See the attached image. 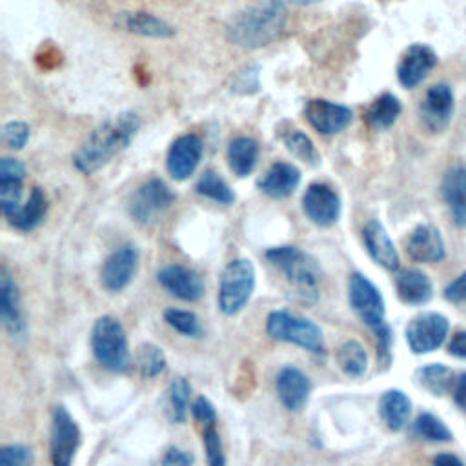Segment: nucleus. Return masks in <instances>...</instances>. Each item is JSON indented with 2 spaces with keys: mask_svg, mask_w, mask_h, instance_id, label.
<instances>
[{
  "mask_svg": "<svg viewBox=\"0 0 466 466\" xmlns=\"http://www.w3.org/2000/svg\"><path fill=\"white\" fill-rule=\"evenodd\" d=\"M140 129V116L135 111H122L98 124L73 153V166L91 175L131 146Z\"/></svg>",
  "mask_w": 466,
  "mask_h": 466,
  "instance_id": "f257e3e1",
  "label": "nucleus"
},
{
  "mask_svg": "<svg viewBox=\"0 0 466 466\" xmlns=\"http://www.w3.org/2000/svg\"><path fill=\"white\" fill-rule=\"evenodd\" d=\"M286 20L288 11L282 0H255L229 18L226 38L237 47L258 49L282 33Z\"/></svg>",
  "mask_w": 466,
  "mask_h": 466,
  "instance_id": "f03ea898",
  "label": "nucleus"
},
{
  "mask_svg": "<svg viewBox=\"0 0 466 466\" xmlns=\"http://www.w3.org/2000/svg\"><path fill=\"white\" fill-rule=\"evenodd\" d=\"M266 258L282 271L300 300H317V268L302 249L297 246H277L266 251Z\"/></svg>",
  "mask_w": 466,
  "mask_h": 466,
  "instance_id": "7ed1b4c3",
  "label": "nucleus"
},
{
  "mask_svg": "<svg viewBox=\"0 0 466 466\" xmlns=\"http://www.w3.org/2000/svg\"><path fill=\"white\" fill-rule=\"evenodd\" d=\"M91 348L96 360L111 371H124L129 364L127 337L115 317L104 315L96 319L91 333Z\"/></svg>",
  "mask_w": 466,
  "mask_h": 466,
  "instance_id": "20e7f679",
  "label": "nucleus"
},
{
  "mask_svg": "<svg viewBox=\"0 0 466 466\" xmlns=\"http://www.w3.org/2000/svg\"><path fill=\"white\" fill-rule=\"evenodd\" d=\"M255 288V266L249 258H233L220 273L218 306L226 315L238 313Z\"/></svg>",
  "mask_w": 466,
  "mask_h": 466,
  "instance_id": "39448f33",
  "label": "nucleus"
},
{
  "mask_svg": "<svg viewBox=\"0 0 466 466\" xmlns=\"http://www.w3.org/2000/svg\"><path fill=\"white\" fill-rule=\"evenodd\" d=\"M266 331L277 340L297 344L308 351L317 353L324 348L320 328L313 320L291 311H271L266 320Z\"/></svg>",
  "mask_w": 466,
  "mask_h": 466,
  "instance_id": "423d86ee",
  "label": "nucleus"
},
{
  "mask_svg": "<svg viewBox=\"0 0 466 466\" xmlns=\"http://www.w3.org/2000/svg\"><path fill=\"white\" fill-rule=\"evenodd\" d=\"M175 200L167 184L160 178H149L140 184L129 198V213L140 224L157 220Z\"/></svg>",
  "mask_w": 466,
  "mask_h": 466,
  "instance_id": "0eeeda50",
  "label": "nucleus"
},
{
  "mask_svg": "<svg viewBox=\"0 0 466 466\" xmlns=\"http://www.w3.org/2000/svg\"><path fill=\"white\" fill-rule=\"evenodd\" d=\"M450 320L437 311H426L413 317L406 328V342L417 355H424L441 348L446 340Z\"/></svg>",
  "mask_w": 466,
  "mask_h": 466,
  "instance_id": "6e6552de",
  "label": "nucleus"
},
{
  "mask_svg": "<svg viewBox=\"0 0 466 466\" xmlns=\"http://www.w3.org/2000/svg\"><path fill=\"white\" fill-rule=\"evenodd\" d=\"M350 304L355 309V313L360 317V320L370 326L371 329H377L384 326V299L377 286L362 273H353L350 277Z\"/></svg>",
  "mask_w": 466,
  "mask_h": 466,
  "instance_id": "1a4fd4ad",
  "label": "nucleus"
},
{
  "mask_svg": "<svg viewBox=\"0 0 466 466\" xmlns=\"http://www.w3.org/2000/svg\"><path fill=\"white\" fill-rule=\"evenodd\" d=\"M453 107L455 98L448 84L437 82L430 86L419 106V116L424 129L430 133H442L451 122Z\"/></svg>",
  "mask_w": 466,
  "mask_h": 466,
  "instance_id": "9d476101",
  "label": "nucleus"
},
{
  "mask_svg": "<svg viewBox=\"0 0 466 466\" xmlns=\"http://www.w3.org/2000/svg\"><path fill=\"white\" fill-rule=\"evenodd\" d=\"M80 444V430L64 406H56L51 420V462L53 466H71Z\"/></svg>",
  "mask_w": 466,
  "mask_h": 466,
  "instance_id": "9b49d317",
  "label": "nucleus"
},
{
  "mask_svg": "<svg viewBox=\"0 0 466 466\" xmlns=\"http://www.w3.org/2000/svg\"><path fill=\"white\" fill-rule=\"evenodd\" d=\"M302 211L313 224L331 226L340 217V197L331 186L313 182L302 195Z\"/></svg>",
  "mask_w": 466,
  "mask_h": 466,
  "instance_id": "f8f14e48",
  "label": "nucleus"
},
{
  "mask_svg": "<svg viewBox=\"0 0 466 466\" xmlns=\"http://www.w3.org/2000/svg\"><path fill=\"white\" fill-rule=\"evenodd\" d=\"M304 115L309 126L320 135H337L344 131L353 118L348 106L326 98H311L304 106Z\"/></svg>",
  "mask_w": 466,
  "mask_h": 466,
  "instance_id": "ddd939ff",
  "label": "nucleus"
},
{
  "mask_svg": "<svg viewBox=\"0 0 466 466\" xmlns=\"http://www.w3.org/2000/svg\"><path fill=\"white\" fill-rule=\"evenodd\" d=\"M439 56L428 44H411L404 49L399 66L397 80L402 87L413 89L426 80L430 71L437 66Z\"/></svg>",
  "mask_w": 466,
  "mask_h": 466,
  "instance_id": "4468645a",
  "label": "nucleus"
},
{
  "mask_svg": "<svg viewBox=\"0 0 466 466\" xmlns=\"http://www.w3.org/2000/svg\"><path fill=\"white\" fill-rule=\"evenodd\" d=\"M138 266V253L135 246L124 244L111 251L102 264L100 280L102 286L109 291L124 289L135 277Z\"/></svg>",
  "mask_w": 466,
  "mask_h": 466,
  "instance_id": "2eb2a0df",
  "label": "nucleus"
},
{
  "mask_svg": "<svg viewBox=\"0 0 466 466\" xmlns=\"http://www.w3.org/2000/svg\"><path fill=\"white\" fill-rule=\"evenodd\" d=\"M200 158H202V140L193 133L180 135L178 138L173 140L167 151V157H166L167 173L175 180H186L195 173Z\"/></svg>",
  "mask_w": 466,
  "mask_h": 466,
  "instance_id": "dca6fc26",
  "label": "nucleus"
},
{
  "mask_svg": "<svg viewBox=\"0 0 466 466\" xmlns=\"http://www.w3.org/2000/svg\"><path fill=\"white\" fill-rule=\"evenodd\" d=\"M25 167L18 158L2 157L0 160V209L5 218H11L22 206Z\"/></svg>",
  "mask_w": 466,
  "mask_h": 466,
  "instance_id": "f3484780",
  "label": "nucleus"
},
{
  "mask_svg": "<svg viewBox=\"0 0 466 466\" xmlns=\"http://www.w3.org/2000/svg\"><path fill=\"white\" fill-rule=\"evenodd\" d=\"M157 279L164 289L182 300H198L204 293V282L198 273L180 264L164 266L158 269Z\"/></svg>",
  "mask_w": 466,
  "mask_h": 466,
  "instance_id": "a211bd4d",
  "label": "nucleus"
},
{
  "mask_svg": "<svg viewBox=\"0 0 466 466\" xmlns=\"http://www.w3.org/2000/svg\"><path fill=\"white\" fill-rule=\"evenodd\" d=\"M406 253L413 262H439L444 258V240L441 231L431 224H419L406 240Z\"/></svg>",
  "mask_w": 466,
  "mask_h": 466,
  "instance_id": "6ab92c4d",
  "label": "nucleus"
},
{
  "mask_svg": "<svg viewBox=\"0 0 466 466\" xmlns=\"http://www.w3.org/2000/svg\"><path fill=\"white\" fill-rule=\"evenodd\" d=\"M362 238H364V246L370 253V257L382 266L384 269H399V253L397 248L393 244V240L390 238L386 228L379 222V220H370L364 229H362Z\"/></svg>",
  "mask_w": 466,
  "mask_h": 466,
  "instance_id": "aec40b11",
  "label": "nucleus"
},
{
  "mask_svg": "<svg viewBox=\"0 0 466 466\" xmlns=\"http://www.w3.org/2000/svg\"><path fill=\"white\" fill-rule=\"evenodd\" d=\"M442 200L450 209L453 222L466 228V167L451 166L441 182Z\"/></svg>",
  "mask_w": 466,
  "mask_h": 466,
  "instance_id": "412c9836",
  "label": "nucleus"
},
{
  "mask_svg": "<svg viewBox=\"0 0 466 466\" xmlns=\"http://www.w3.org/2000/svg\"><path fill=\"white\" fill-rule=\"evenodd\" d=\"M300 184V171L289 162H273L260 177L258 187L271 198L289 197Z\"/></svg>",
  "mask_w": 466,
  "mask_h": 466,
  "instance_id": "4be33fe9",
  "label": "nucleus"
},
{
  "mask_svg": "<svg viewBox=\"0 0 466 466\" xmlns=\"http://www.w3.org/2000/svg\"><path fill=\"white\" fill-rule=\"evenodd\" d=\"M309 379L295 366H286L277 375V393L288 410H300L309 397Z\"/></svg>",
  "mask_w": 466,
  "mask_h": 466,
  "instance_id": "5701e85b",
  "label": "nucleus"
},
{
  "mask_svg": "<svg viewBox=\"0 0 466 466\" xmlns=\"http://www.w3.org/2000/svg\"><path fill=\"white\" fill-rule=\"evenodd\" d=\"M397 295L404 304L420 306L433 297V286L430 277L415 268H404L395 277Z\"/></svg>",
  "mask_w": 466,
  "mask_h": 466,
  "instance_id": "b1692460",
  "label": "nucleus"
},
{
  "mask_svg": "<svg viewBox=\"0 0 466 466\" xmlns=\"http://www.w3.org/2000/svg\"><path fill=\"white\" fill-rule=\"evenodd\" d=\"M116 25L127 33L151 36V38H171L175 35V27L171 24L144 11L120 13L116 18Z\"/></svg>",
  "mask_w": 466,
  "mask_h": 466,
  "instance_id": "393cba45",
  "label": "nucleus"
},
{
  "mask_svg": "<svg viewBox=\"0 0 466 466\" xmlns=\"http://www.w3.org/2000/svg\"><path fill=\"white\" fill-rule=\"evenodd\" d=\"M0 317L4 326L11 333H18L22 329V308L18 288L5 268H2L0 271Z\"/></svg>",
  "mask_w": 466,
  "mask_h": 466,
  "instance_id": "a878e982",
  "label": "nucleus"
},
{
  "mask_svg": "<svg viewBox=\"0 0 466 466\" xmlns=\"http://www.w3.org/2000/svg\"><path fill=\"white\" fill-rule=\"evenodd\" d=\"M228 166L237 177H248L258 162V142L251 137H235L226 151Z\"/></svg>",
  "mask_w": 466,
  "mask_h": 466,
  "instance_id": "bb28decb",
  "label": "nucleus"
},
{
  "mask_svg": "<svg viewBox=\"0 0 466 466\" xmlns=\"http://www.w3.org/2000/svg\"><path fill=\"white\" fill-rule=\"evenodd\" d=\"M379 411L386 426L393 431H399L406 426L411 413V400L400 390H388L379 400Z\"/></svg>",
  "mask_w": 466,
  "mask_h": 466,
  "instance_id": "cd10ccee",
  "label": "nucleus"
},
{
  "mask_svg": "<svg viewBox=\"0 0 466 466\" xmlns=\"http://www.w3.org/2000/svg\"><path fill=\"white\" fill-rule=\"evenodd\" d=\"M400 111H402L400 100L393 93L386 91L379 95L366 109V122L371 129L384 131L397 122V118L400 116Z\"/></svg>",
  "mask_w": 466,
  "mask_h": 466,
  "instance_id": "c85d7f7f",
  "label": "nucleus"
},
{
  "mask_svg": "<svg viewBox=\"0 0 466 466\" xmlns=\"http://www.w3.org/2000/svg\"><path fill=\"white\" fill-rule=\"evenodd\" d=\"M47 211V198H46V193L40 189V187H33L31 193H29V198L18 208V211L7 218L11 226H15L16 229H22V231H29L33 228H36L44 215Z\"/></svg>",
  "mask_w": 466,
  "mask_h": 466,
  "instance_id": "c756f323",
  "label": "nucleus"
},
{
  "mask_svg": "<svg viewBox=\"0 0 466 466\" xmlns=\"http://www.w3.org/2000/svg\"><path fill=\"white\" fill-rule=\"evenodd\" d=\"M415 377H417L419 384L435 397L448 393L451 390V386H455V380H457V377H453V370L441 362H431V364L420 366L415 371Z\"/></svg>",
  "mask_w": 466,
  "mask_h": 466,
  "instance_id": "7c9ffc66",
  "label": "nucleus"
},
{
  "mask_svg": "<svg viewBox=\"0 0 466 466\" xmlns=\"http://www.w3.org/2000/svg\"><path fill=\"white\" fill-rule=\"evenodd\" d=\"M280 140L284 142L286 149L289 153H293L297 158H300L302 162H306L309 166H317L320 162V155H319L315 144L300 129H295V127L282 129L280 131Z\"/></svg>",
  "mask_w": 466,
  "mask_h": 466,
  "instance_id": "2f4dec72",
  "label": "nucleus"
},
{
  "mask_svg": "<svg viewBox=\"0 0 466 466\" xmlns=\"http://www.w3.org/2000/svg\"><path fill=\"white\" fill-rule=\"evenodd\" d=\"M195 189L198 195L217 202V204H231L235 200V193L228 186V182L213 169H208L200 175V178L195 184Z\"/></svg>",
  "mask_w": 466,
  "mask_h": 466,
  "instance_id": "473e14b6",
  "label": "nucleus"
},
{
  "mask_svg": "<svg viewBox=\"0 0 466 466\" xmlns=\"http://www.w3.org/2000/svg\"><path fill=\"white\" fill-rule=\"evenodd\" d=\"M337 362L350 377H360L368 370V353L360 342L350 339L337 350Z\"/></svg>",
  "mask_w": 466,
  "mask_h": 466,
  "instance_id": "72a5a7b5",
  "label": "nucleus"
},
{
  "mask_svg": "<svg viewBox=\"0 0 466 466\" xmlns=\"http://www.w3.org/2000/svg\"><path fill=\"white\" fill-rule=\"evenodd\" d=\"M411 433L431 442H446L453 439L451 430L433 413H419L411 424Z\"/></svg>",
  "mask_w": 466,
  "mask_h": 466,
  "instance_id": "f704fd0d",
  "label": "nucleus"
},
{
  "mask_svg": "<svg viewBox=\"0 0 466 466\" xmlns=\"http://www.w3.org/2000/svg\"><path fill=\"white\" fill-rule=\"evenodd\" d=\"M191 386L184 377H177L167 390V411L173 422H182L186 419L187 404H189Z\"/></svg>",
  "mask_w": 466,
  "mask_h": 466,
  "instance_id": "c9c22d12",
  "label": "nucleus"
},
{
  "mask_svg": "<svg viewBox=\"0 0 466 466\" xmlns=\"http://www.w3.org/2000/svg\"><path fill=\"white\" fill-rule=\"evenodd\" d=\"M137 368L142 377H157L166 368V355L155 344H142L137 351Z\"/></svg>",
  "mask_w": 466,
  "mask_h": 466,
  "instance_id": "e433bc0d",
  "label": "nucleus"
},
{
  "mask_svg": "<svg viewBox=\"0 0 466 466\" xmlns=\"http://www.w3.org/2000/svg\"><path fill=\"white\" fill-rule=\"evenodd\" d=\"M164 319L166 322L175 328L177 331H180L182 335L187 337H198L200 335V324L195 313L186 311V309H177V308H169L164 311Z\"/></svg>",
  "mask_w": 466,
  "mask_h": 466,
  "instance_id": "4c0bfd02",
  "label": "nucleus"
},
{
  "mask_svg": "<svg viewBox=\"0 0 466 466\" xmlns=\"http://www.w3.org/2000/svg\"><path fill=\"white\" fill-rule=\"evenodd\" d=\"M29 138V126L22 120H11L2 127V142L9 149H22Z\"/></svg>",
  "mask_w": 466,
  "mask_h": 466,
  "instance_id": "58836bf2",
  "label": "nucleus"
},
{
  "mask_svg": "<svg viewBox=\"0 0 466 466\" xmlns=\"http://www.w3.org/2000/svg\"><path fill=\"white\" fill-rule=\"evenodd\" d=\"M204 448H206L209 466H226V457H224V451H222L220 435L213 428V424L206 426V430H204Z\"/></svg>",
  "mask_w": 466,
  "mask_h": 466,
  "instance_id": "ea45409f",
  "label": "nucleus"
},
{
  "mask_svg": "<svg viewBox=\"0 0 466 466\" xmlns=\"http://www.w3.org/2000/svg\"><path fill=\"white\" fill-rule=\"evenodd\" d=\"M31 450L24 444H7L0 450V466H29Z\"/></svg>",
  "mask_w": 466,
  "mask_h": 466,
  "instance_id": "a19ab883",
  "label": "nucleus"
},
{
  "mask_svg": "<svg viewBox=\"0 0 466 466\" xmlns=\"http://www.w3.org/2000/svg\"><path fill=\"white\" fill-rule=\"evenodd\" d=\"M191 413L197 420L204 422L206 426L213 424L215 419H217V413H215V406L206 399V397H197L191 404Z\"/></svg>",
  "mask_w": 466,
  "mask_h": 466,
  "instance_id": "79ce46f5",
  "label": "nucleus"
},
{
  "mask_svg": "<svg viewBox=\"0 0 466 466\" xmlns=\"http://www.w3.org/2000/svg\"><path fill=\"white\" fill-rule=\"evenodd\" d=\"M258 89V73L257 67H246L242 73H238L235 84H233V91L238 93H251Z\"/></svg>",
  "mask_w": 466,
  "mask_h": 466,
  "instance_id": "37998d69",
  "label": "nucleus"
},
{
  "mask_svg": "<svg viewBox=\"0 0 466 466\" xmlns=\"http://www.w3.org/2000/svg\"><path fill=\"white\" fill-rule=\"evenodd\" d=\"M444 297L450 302H464L466 300V271L457 275L446 288H444Z\"/></svg>",
  "mask_w": 466,
  "mask_h": 466,
  "instance_id": "c03bdc74",
  "label": "nucleus"
},
{
  "mask_svg": "<svg viewBox=\"0 0 466 466\" xmlns=\"http://www.w3.org/2000/svg\"><path fill=\"white\" fill-rule=\"evenodd\" d=\"M162 464L164 466H191L193 464V457L184 451V450H177V448H171L166 451L164 459H162Z\"/></svg>",
  "mask_w": 466,
  "mask_h": 466,
  "instance_id": "a18cd8bd",
  "label": "nucleus"
},
{
  "mask_svg": "<svg viewBox=\"0 0 466 466\" xmlns=\"http://www.w3.org/2000/svg\"><path fill=\"white\" fill-rule=\"evenodd\" d=\"M448 353L466 360V329H461L451 337V340L448 342Z\"/></svg>",
  "mask_w": 466,
  "mask_h": 466,
  "instance_id": "49530a36",
  "label": "nucleus"
},
{
  "mask_svg": "<svg viewBox=\"0 0 466 466\" xmlns=\"http://www.w3.org/2000/svg\"><path fill=\"white\" fill-rule=\"evenodd\" d=\"M453 400L459 408L466 410V371H462L453 386Z\"/></svg>",
  "mask_w": 466,
  "mask_h": 466,
  "instance_id": "de8ad7c7",
  "label": "nucleus"
},
{
  "mask_svg": "<svg viewBox=\"0 0 466 466\" xmlns=\"http://www.w3.org/2000/svg\"><path fill=\"white\" fill-rule=\"evenodd\" d=\"M431 466H464V462L453 455V453H448V451H442V453H437L431 461Z\"/></svg>",
  "mask_w": 466,
  "mask_h": 466,
  "instance_id": "09e8293b",
  "label": "nucleus"
},
{
  "mask_svg": "<svg viewBox=\"0 0 466 466\" xmlns=\"http://www.w3.org/2000/svg\"><path fill=\"white\" fill-rule=\"evenodd\" d=\"M288 2H291L295 5H309V4H317L320 0H288Z\"/></svg>",
  "mask_w": 466,
  "mask_h": 466,
  "instance_id": "8fccbe9b",
  "label": "nucleus"
}]
</instances>
